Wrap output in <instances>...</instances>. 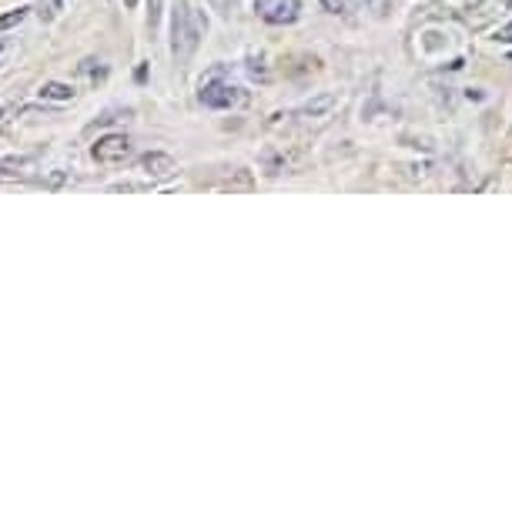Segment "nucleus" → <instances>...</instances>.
<instances>
[{
  "instance_id": "20e7f679",
  "label": "nucleus",
  "mask_w": 512,
  "mask_h": 512,
  "mask_svg": "<svg viewBox=\"0 0 512 512\" xmlns=\"http://www.w3.org/2000/svg\"><path fill=\"white\" fill-rule=\"evenodd\" d=\"M94 161L98 164H118L131 154V138L124 131H114V134H104V138H98V144L91 148Z\"/></svg>"
},
{
  "instance_id": "a211bd4d",
  "label": "nucleus",
  "mask_w": 512,
  "mask_h": 512,
  "mask_svg": "<svg viewBox=\"0 0 512 512\" xmlns=\"http://www.w3.org/2000/svg\"><path fill=\"white\" fill-rule=\"evenodd\" d=\"M355 4H365V0H355Z\"/></svg>"
},
{
  "instance_id": "f8f14e48",
  "label": "nucleus",
  "mask_w": 512,
  "mask_h": 512,
  "mask_svg": "<svg viewBox=\"0 0 512 512\" xmlns=\"http://www.w3.org/2000/svg\"><path fill=\"white\" fill-rule=\"evenodd\" d=\"M208 4H211V11H218V17H225L228 21V17L238 11L241 0H208Z\"/></svg>"
},
{
  "instance_id": "ddd939ff",
  "label": "nucleus",
  "mask_w": 512,
  "mask_h": 512,
  "mask_svg": "<svg viewBox=\"0 0 512 512\" xmlns=\"http://www.w3.org/2000/svg\"><path fill=\"white\" fill-rule=\"evenodd\" d=\"M492 41H499V44H512V21L509 24H502L496 34H492Z\"/></svg>"
},
{
  "instance_id": "423d86ee",
  "label": "nucleus",
  "mask_w": 512,
  "mask_h": 512,
  "mask_svg": "<svg viewBox=\"0 0 512 512\" xmlns=\"http://www.w3.org/2000/svg\"><path fill=\"white\" fill-rule=\"evenodd\" d=\"M138 168L148 178H171L178 171V161L171 158L168 151H148V154H141V158H138Z\"/></svg>"
},
{
  "instance_id": "f257e3e1",
  "label": "nucleus",
  "mask_w": 512,
  "mask_h": 512,
  "mask_svg": "<svg viewBox=\"0 0 512 512\" xmlns=\"http://www.w3.org/2000/svg\"><path fill=\"white\" fill-rule=\"evenodd\" d=\"M205 34H208L205 11L195 4H188V0H181L175 11H171V54H175V61L188 64L191 57L198 54Z\"/></svg>"
},
{
  "instance_id": "9d476101",
  "label": "nucleus",
  "mask_w": 512,
  "mask_h": 512,
  "mask_svg": "<svg viewBox=\"0 0 512 512\" xmlns=\"http://www.w3.org/2000/svg\"><path fill=\"white\" fill-rule=\"evenodd\" d=\"M77 74L91 77V81H104V77H108V67H104L101 61H94V57H88V61L77 64Z\"/></svg>"
},
{
  "instance_id": "39448f33",
  "label": "nucleus",
  "mask_w": 512,
  "mask_h": 512,
  "mask_svg": "<svg viewBox=\"0 0 512 512\" xmlns=\"http://www.w3.org/2000/svg\"><path fill=\"white\" fill-rule=\"evenodd\" d=\"M338 104H342V98H338L335 91H322V94H315V98H308L302 108L295 111V118H305V121H322L328 118Z\"/></svg>"
},
{
  "instance_id": "dca6fc26",
  "label": "nucleus",
  "mask_w": 512,
  "mask_h": 512,
  "mask_svg": "<svg viewBox=\"0 0 512 512\" xmlns=\"http://www.w3.org/2000/svg\"><path fill=\"white\" fill-rule=\"evenodd\" d=\"M47 185H51V188H61V185H64V171L57 168L54 175H51V181H47Z\"/></svg>"
},
{
  "instance_id": "1a4fd4ad",
  "label": "nucleus",
  "mask_w": 512,
  "mask_h": 512,
  "mask_svg": "<svg viewBox=\"0 0 512 512\" xmlns=\"http://www.w3.org/2000/svg\"><path fill=\"white\" fill-rule=\"evenodd\" d=\"M61 11H64V0H41V4H37V17H41L44 24L57 21Z\"/></svg>"
},
{
  "instance_id": "6e6552de",
  "label": "nucleus",
  "mask_w": 512,
  "mask_h": 512,
  "mask_svg": "<svg viewBox=\"0 0 512 512\" xmlns=\"http://www.w3.org/2000/svg\"><path fill=\"white\" fill-rule=\"evenodd\" d=\"M74 88L71 84H64V81H44L41 84V91H37V98L41 101H57V104H64V101H74Z\"/></svg>"
},
{
  "instance_id": "0eeeda50",
  "label": "nucleus",
  "mask_w": 512,
  "mask_h": 512,
  "mask_svg": "<svg viewBox=\"0 0 512 512\" xmlns=\"http://www.w3.org/2000/svg\"><path fill=\"white\" fill-rule=\"evenodd\" d=\"M34 164L37 161L31 154H7V158H0V178H27Z\"/></svg>"
},
{
  "instance_id": "9b49d317",
  "label": "nucleus",
  "mask_w": 512,
  "mask_h": 512,
  "mask_svg": "<svg viewBox=\"0 0 512 512\" xmlns=\"http://www.w3.org/2000/svg\"><path fill=\"white\" fill-rule=\"evenodd\" d=\"M31 7H17V11H7V14H0V31H11V27H21L24 24V17Z\"/></svg>"
},
{
  "instance_id": "2eb2a0df",
  "label": "nucleus",
  "mask_w": 512,
  "mask_h": 512,
  "mask_svg": "<svg viewBox=\"0 0 512 512\" xmlns=\"http://www.w3.org/2000/svg\"><path fill=\"white\" fill-rule=\"evenodd\" d=\"M158 7H161V0H151V14H148V27H151V31L158 27V17H161Z\"/></svg>"
},
{
  "instance_id": "f3484780",
  "label": "nucleus",
  "mask_w": 512,
  "mask_h": 512,
  "mask_svg": "<svg viewBox=\"0 0 512 512\" xmlns=\"http://www.w3.org/2000/svg\"><path fill=\"white\" fill-rule=\"evenodd\" d=\"M124 7H128V11H131V7H138V0H124Z\"/></svg>"
},
{
  "instance_id": "4468645a",
  "label": "nucleus",
  "mask_w": 512,
  "mask_h": 512,
  "mask_svg": "<svg viewBox=\"0 0 512 512\" xmlns=\"http://www.w3.org/2000/svg\"><path fill=\"white\" fill-rule=\"evenodd\" d=\"M322 7L328 14H342L345 11V0H322Z\"/></svg>"
},
{
  "instance_id": "7ed1b4c3",
  "label": "nucleus",
  "mask_w": 512,
  "mask_h": 512,
  "mask_svg": "<svg viewBox=\"0 0 512 512\" xmlns=\"http://www.w3.org/2000/svg\"><path fill=\"white\" fill-rule=\"evenodd\" d=\"M302 0H255V14L272 27H288L302 21Z\"/></svg>"
},
{
  "instance_id": "f03ea898",
  "label": "nucleus",
  "mask_w": 512,
  "mask_h": 512,
  "mask_svg": "<svg viewBox=\"0 0 512 512\" xmlns=\"http://www.w3.org/2000/svg\"><path fill=\"white\" fill-rule=\"evenodd\" d=\"M198 101L205 104L211 111H231V108H241L248 101V91L241 84H231V81H205L198 91Z\"/></svg>"
}]
</instances>
